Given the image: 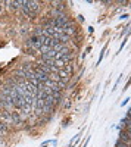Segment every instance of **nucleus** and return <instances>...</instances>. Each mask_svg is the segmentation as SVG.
<instances>
[{
	"mask_svg": "<svg viewBox=\"0 0 131 147\" xmlns=\"http://www.w3.org/2000/svg\"><path fill=\"white\" fill-rule=\"evenodd\" d=\"M2 146H5V141H3V138H0V147Z\"/></svg>",
	"mask_w": 131,
	"mask_h": 147,
	"instance_id": "f8f14e48",
	"label": "nucleus"
},
{
	"mask_svg": "<svg viewBox=\"0 0 131 147\" xmlns=\"http://www.w3.org/2000/svg\"><path fill=\"white\" fill-rule=\"evenodd\" d=\"M115 146H116V147H130V144H127V143H124V141H121V140H118Z\"/></svg>",
	"mask_w": 131,
	"mask_h": 147,
	"instance_id": "9d476101",
	"label": "nucleus"
},
{
	"mask_svg": "<svg viewBox=\"0 0 131 147\" xmlns=\"http://www.w3.org/2000/svg\"><path fill=\"white\" fill-rule=\"evenodd\" d=\"M2 5H3V2L0 0V12H2Z\"/></svg>",
	"mask_w": 131,
	"mask_h": 147,
	"instance_id": "ddd939ff",
	"label": "nucleus"
},
{
	"mask_svg": "<svg viewBox=\"0 0 131 147\" xmlns=\"http://www.w3.org/2000/svg\"><path fill=\"white\" fill-rule=\"evenodd\" d=\"M0 105L5 109H10V107H14V99H12L10 96L0 94Z\"/></svg>",
	"mask_w": 131,
	"mask_h": 147,
	"instance_id": "f257e3e1",
	"label": "nucleus"
},
{
	"mask_svg": "<svg viewBox=\"0 0 131 147\" xmlns=\"http://www.w3.org/2000/svg\"><path fill=\"white\" fill-rule=\"evenodd\" d=\"M3 5H6V6L10 7V9H14V2H10V0H6V2H3Z\"/></svg>",
	"mask_w": 131,
	"mask_h": 147,
	"instance_id": "9b49d317",
	"label": "nucleus"
},
{
	"mask_svg": "<svg viewBox=\"0 0 131 147\" xmlns=\"http://www.w3.org/2000/svg\"><path fill=\"white\" fill-rule=\"evenodd\" d=\"M0 109H2V105H0Z\"/></svg>",
	"mask_w": 131,
	"mask_h": 147,
	"instance_id": "4468645a",
	"label": "nucleus"
},
{
	"mask_svg": "<svg viewBox=\"0 0 131 147\" xmlns=\"http://www.w3.org/2000/svg\"><path fill=\"white\" fill-rule=\"evenodd\" d=\"M56 57V52L53 50H49L47 53H44V55H41V60H47V59H55Z\"/></svg>",
	"mask_w": 131,
	"mask_h": 147,
	"instance_id": "423d86ee",
	"label": "nucleus"
},
{
	"mask_svg": "<svg viewBox=\"0 0 131 147\" xmlns=\"http://www.w3.org/2000/svg\"><path fill=\"white\" fill-rule=\"evenodd\" d=\"M34 78L38 80V81L43 84V82H46L47 80H49V75H47V74H44V72H41V71L37 69V68H34Z\"/></svg>",
	"mask_w": 131,
	"mask_h": 147,
	"instance_id": "f03ea898",
	"label": "nucleus"
},
{
	"mask_svg": "<svg viewBox=\"0 0 131 147\" xmlns=\"http://www.w3.org/2000/svg\"><path fill=\"white\" fill-rule=\"evenodd\" d=\"M28 7L34 12L35 15L38 13V10H40V3L38 2H35V0H28Z\"/></svg>",
	"mask_w": 131,
	"mask_h": 147,
	"instance_id": "20e7f679",
	"label": "nucleus"
},
{
	"mask_svg": "<svg viewBox=\"0 0 131 147\" xmlns=\"http://www.w3.org/2000/svg\"><path fill=\"white\" fill-rule=\"evenodd\" d=\"M120 140L130 144V131H121L120 132Z\"/></svg>",
	"mask_w": 131,
	"mask_h": 147,
	"instance_id": "39448f33",
	"label": "nucleus"
},
{
	"mask_svg": "<svg viewBox=\"0 0 131 147\" xmlns=\"http://www.w3.org/2000/svg\"><path fill=\"white\" fill-rule=\"evenodd\" d=\"M21 9H22V12H24V15H27V16H28V18H31V19H34L35 16H37V15H35L34 12H32V10L28 7V0H27V2H25V5H24Z\"/></svg>",
	"mask_w": 131,
	"mask_h": 147,
	"instance_id": "7ed1b4c3",
	"label": "nucleus"
},
{
	"mask_svg": "<svg viewBox=\"0 0 131 147\" xmlns=\"http://www.w3.org/2000/svg\"><path fill=\"white\" fill-rule=\"evenodd\" d=\"M49 50H52V47H49V46H41V47L38 49V52H41L43 55H44V53H47Z\"/></svg>",
	"mask_w": 131,
	"mask_h": 147,
	"instance_id": "1a4fd4ad",
	"label": "nucleus"
},
{
	"mask_svg": "<svg viewBox=\"0 0 131 147\" xmlns=\"http://www.w3.org/2000/svg\"><path fill=\"white\" fill-rule=\"evenodd\" d=\"M0 131H2V132H5V134H7V131H9V127H7V124H6V122H0Z\"/></svg>",
	"mask_w": 131,
	"mask_h": 147,
	"instance_id": "6e6552de",
	"label": "nucleus"
},
{
	"mask_svg": "<svg viewBox=\"0 0 131 147\" xmlns=\"http://www.w3.org/2000/svg\"><path fill=\"white\" fill-rule=\"evenodd\" d=\"M65 65H66V63L63 62V60H61V59H55V66H56L57 69H59V68H63Z\"/></svg>",
	"mask_w": 131,
	"mask_h": 147,
	"instance_id": "0eeeda50",
	"label": "nucleus"
}]
</instances>
